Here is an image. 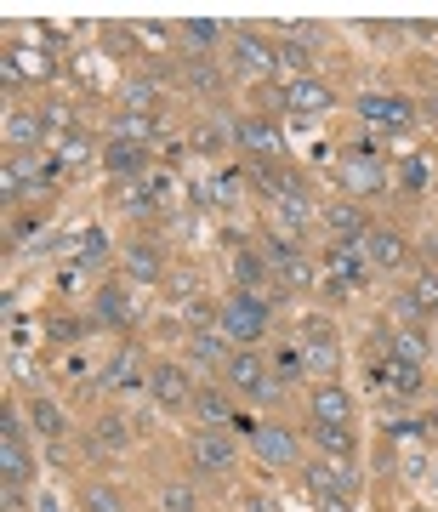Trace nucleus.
Masks as SVG:
<instances>
[{"instance_id": "41", "label": "nucleus", "mask_w": 438, "mask_h": 512, "mask_svg": "<svg viewBox=\"0 0 438 512\" xmlns=\"http://www.w3.org/2000/svg\"><path fill=\"white\" fill-rule=\"evenodd\" d=\"M0 188H6V200H18L23 188H29V177H23V171H18L12 160H6V171H0Z\"/></svg>"}, {"instance_id": "34", "label": "nucleus", "mask_w": 438, "mask_h": 512, "mask_svg": "<svg viewBox=\"0 0 438 512\" xmlns=\"http://www.w3.org/2000/svg\"><path fill=\"white\" fill-rule=\"evenodd\" d=\"M234 279H239V291L256 296V285H262V251H239L234 256Z\"/></svg>"}, {"instance_id": "44", "label": "nucleus", "mask_w": 438, "mask_h": 512, "mask_svg": "<svg viewBox=\"0 0 438 512\" xmlns=\"http://www.w3.org/2000/svg\"><path fill=\"white\" fill-rule=\"evenodd\" d=\"M319 512H353V507H347V495H330V501H319Z\"/></svg>"}, {"instance_id": "5", "label": "nucleus", "mask_w": 438, "mask_h": 512, "mask_svg": "<svg viewBox=\"0 0 438 512\" xmlns=\"http://www.w3.org/2000/svg\"><path fill=\"white\" fill-rule=\"evenodd\" d=\"M228 131H234V148H245L256 165H274L279 154H285V137H279L274 120H256L251 114V120H234Z\"/></svg>"}, {"instance_id": "39", "label": "nucleus", "mask_w": 438, "mask_h": 512, "mask_svg": "<svg viewBox=\"0 0 438 512\" xmlns=\"http://www.w3.org/2000/svg\"><path fill=\"white\" fill-rule=\"evenodd\" d=\"M416 302H421V308H427V313L438 308V268H427V274L416 279Z\"/></svg>"}, {"instance_id": "27", "label": "nucleus", "mask_w": 438, "mask_h": 512, "mask_svg": "<svg viewBox=\"0 0 438 512\" xmlns=\"http://www.w3.org/2000/svg\"><path fill=\"white\" fill-rule=\"evenodd\" d=\"M80 512H126V495L114 484H86L80 490Z\"/></svg>"}, {"instance_id": "19", "label": "nucleus", "mask_w": 438, "mask_h": 512, "mask_svg": "<svg viewBox=\"0 0 438 512\" xmlns=\"http://www.w3.org/2000/svg\"><path fill=\"white\" fill-rule=\"evenodd\" d=\"M46 126H40V114H23V109H6V148H18V154H35Z\"/></svg>"}, {"instance_id": "38", "label": "nucleus", "mask_w": 438, "mask_h": 512, "mask_svg": "<svg viewBox=\"0 0 438 512\" xmlns=\"http://www.w3.org/2000/svg\"><path fill=\"white\" fill-rule=\"evenodd\" d=\"M69 120H74L69 103H46V109H40V126L46 131H63V137H69Z\"/></svg>"}, {"instance_id": "32", "label": "nucleus", "mask_w": 438, "mask_h": 512, "mask_svg": "<svg viewBox=\"0 0 438 512\" xmlns=\"http://www.w3.org/2000/svg\"><path fill=\"white\" fill-rule=\"evenodd\" d=\"M29 421H35L46 439H63V410H57L52 399H35V404H29Z\"/></svg>"}, {"instance_id": "30", "label": "nucleus", "mask_w": 438, "mask_h": 512, "mask_svg": "<svg viewBox=\"0 0 438 512\" xmlns=\"http://www.w3.org/2000/svg\"><path fill=\"white\" fill-rule=\"evenodd\" d=\"M279 279H285V291H313V285H319V274H313V262H308L302 251H296L291 262L279 268Z\"/></svg>"}, {"instance_id": "3", "label": "nucleus", "mask_w": 438, "mask_h": 512, "mask_svg": "<svg viewBox=\"0 0 438 512\" xmlns=\"http://www.w3.org/2000/svg\"><path fill=\"white\" fill-rule=\"evenodd\" d=\"M251 456L262 461V467H296L302 461V439H296L285 421H262L251 439Z\"/></svg>"}, {"instance_id": "12", "label": "nucleus", "mask_w": 438, "mask_h": 512, "mask_svg": "<svg viewBox=\"0 0 438 512\" xmlns=\"http://www.w3.org/2000/svg\"><path fill=\"white\" fill-rule=\"evenodd\" d=\"M325 228L336 234V245H359V239L370 234V217H365V205L359 200H336L325 211Z\"/></svg>"}, {"instance_id": "37", "label": "nucleus", "mask_w": 438, "mask_h": 512, "mask_svg": "<svg viewBox=\"0 0 438 512\" xmlns=\"http://www.w3.org/2000/svg\"><path fill=\"white\" fill-rule=\"evenodd\" d=\"M103 444H109V450H120V444H126V421H120V416L97 421V450H103Z\"/></svg>"}, {"instance_id": "1", "label": "nucleus", "mask_w": 438, "mask_h": 512, "mask_svg": "<svg viewBox=\"0 0 438 512\" xmlns=\"http://www.w3.org/2000/svg\"><path fill=\"white\" fill-rule=\"evenodd\" d=\"M217 330L234 342V348H256V342L268 336V302L251 296V291H234L217 313Z\"/></svg>"}, {"instance_id": "22", "label": "nucleus", "mask_w": 438, "mask_h": 512, "mask_svg": "<svg viewBox=\"0 0 438 512\" xmlns=\"http://www.w3.org/2000/svg\"><path fill=\"white\" fill-rule=\"evenodd\" d=\"M194 410H200V427H234V404H228V393H217V387H200L194 393Z\"/></svg>"}, {"instance_id": "23", "label": "nucleus", "mask_w": 438, "mask_h": 512, "mask_svg": "<svg viewBox=\"0 0 438 512\" xmlns=\"http://www.w3.org/2000/svg\"><path fill=\"white\" fill-rule=\"evenodd\" d=\"M92 313L97 319H103V325H131V308H126V285H103V291H97V302H92Z\"/></svg>"}, {"instance_id": "9", "label": "nucleus", "mask_w": 438, "mask_h": 512, "mask_svg": "<svg viewBox=\"0 0 438 512\" xmlns=\"http://www.w3.org/2000/svg\"><path fill=\"white\" fill-rule=\"evenodd\" d=\"M120 268H126V285H160L165 256L154 251V239H131L126 251H120Z\"/></svg>"}, {"instance_id": "35", "label": "nucleus", "mask_w": 438, "mask_h": 512, "mask_svg": "<svg viewBox=\"0 0 438 512\" xmlns=\"http://www.w3.org/2000/svg\"><path fill=\"white\" fill-rule=\"evenodd\" d=\"M57 160H63V165H86V160H92V143H86L80 131H69V137L57 143Z\"/></svg>"}, {"instance_id": "25", "label": "nucleus", "mask_w": 438, "mask_h": 512, "mask_svg": "<svg viewBox=\"0 0 438 512\" xmlns=\"http://www.w3.org/2000/svg\"><path fill=\"white\" fill-rule=\"evenodd\" d=\"M387 353H399L410 365H427V359H433V342H427L421 330H399V336H387Z\"/></svg>"}, {"instance_id": "21", "label": "nucleus", "mask_w": 438, "mask_h": 512, "mask_svg": "<svg viewBox=\"0 0 438 512\" xmlns=\"http://www.w3.org/2000/svg\"><path fill=\"white\" fill-rule=\"evenodd\" d=\"M103 165L109 171H120V177H137L148 165V148L143 143H126V137H109V148H103Z\"/></svg>"}, {"instance_id": "42", "label": "nucleus", "mask_w": 438, "mask_h": 512, "mask_svg": "<svg viewBox=\"0 0 438 512\" xmlns=\"http://www.w3.org/2000/svg\"><path fill=\"white\" fill-rule=\"evenodd\" d=\"M404 188H410V194H421V188H427V165H421V160L404 165Z\"/></svg>"}, {"instance_id": "7", "label": "nucleus", "mask_w": 438, "mask_h": 512, "mask_svg": "<svg viewBox=\"0 0 438 512\" xmlns=\"http://www.w3.org/2000/svg\"><path fill=\"white\" fill-rule=\"evenodd\" d=\"M336 188H342L347 200H370V194H382L387 177L376 160H359V154H347V160H336Z\"/></svg>"}, {"instance_id": "45", "label": "nucleus", "mask_w": 438, "mask_h": 512, "mask_svg": "<svg viewBox=\"0 0 438 512\" xmlns=\"http://www.w3.org/2000/svg\"><path fill=\"white\" fill-rule=\"evenodd\" d=\"M245 512H268V495H245Z\"/></svg>"}, {"instance_id": "11", "label": "nucleus", "mask_w": 438, "mask_h": 512, "mask_svg": "<svg viewBox=\"0 0 438 512\" xmlns=\"http://www.w3.org/2000/svg\"><path fill=\"white\" fill-rule=\"evenodd\" d=\"M222 382L234 387V393H262V387H268V365H262L251 348H234L228 365H222Z\"/></svg>"}, {"instance_id": "26", "label": "nucleus", "mask_w": 438, "mask_h": 512, "mask_svg": "<svg viewBox=\"0 0 438 512\" xmlns=\"http://www.w3.org/2000/svg\"><path fill=\"white\" fill-rule=\"evenodd\" d=\"M154 131H160V114H120L114 120V137H126V143H154Z\"/></svg>"}, {"instance_id": "14", "label": "nucleus", "mask_w": 438, "mask_h": 512, "mask_svg": "<svg viewBox=\"0 0 438 512\" xmlns=\"http://www.w3.org/2000/svg\"><path fill=\"white\" fill-rule=\"evenodd\" d=\"M308 410H313V421H347L353 427V399H347L342 382H313Z\"/></svg>"}, {"instance_id": "13", "label": "nucleus", "mask_w": 438, "mask_h": 512, "mask_svg": "<svg viewBox=\"0 0 438 512\" xmlns=\"http://www.w3.org/2000/svg\"><path fill=\"white\" fill-rule=\"evenodd\" d=\"M359 114H365V126H382V131H410L416 126V109H410L404 97H365Z\"/></svg>"}, {"instance_id": "20", "label": "nucleus", "mask_w": 438, "mask_h": 512, "mask_svg": "<svg viewBox=\"0 0 438 512\" xmlns=\"http://www.w3.org/2000/svg\"><path fill=\"white\" fill-rule=\"evenodd\" d=\"M308 63H313V57H308V46H302V40H279V46H274V74H279V80H285V86H296V80H308Z\"/></svg>"}, {"instance_id": "17", "label": "nucleus", "mask_w": 438, "mask_h": 512, "mask_svg": "<svg viewBox=\"0 0 438 512\" xmlns=\"http://www.w3.org/2000/svg\"><path fill=\"white\" fill-rule=\"evenodd\" d=\"M228 353H234V342H228L222 330H194V336H188V359H194V370H222L228 365Z\"/></svg>"}, {"instance_id": "29", "label": "nucleus", "mask_w": 438, "mask_h": 512, "mask_svg": "<svg viewBox=\"0 0 438 512\" xmlns=\"http://www.w3.org/2000/svg\"><path fill=\"white\" fill-rule=\"evenodd\" d=\"M183 40L194 46V57H200V52H211V46L222 40V23L217 18H188L183 23Z\"/></svg>"}, {"instance_id": "16", "label": "nucleus", "mask_w": 438, "mask_h": 512, "mask_svg": "<svg viewBox=\"0 0 438 512\" xmlns=\"http://www.w3.org/2000/svg\"><path fill=\"white\" fill-rule=\"evenodd\" d=\"M285 109L291 114H325V109H336V92H330L325 80H296V86H285Z\"/></svg>"}, {"instance_id": "4", "label": "nucleus", "mask_w": 438, "mask_h": 512, "mask_svg": "<svg viewBox=\"0 0 438 512\" xmlns=\"http://www.w3.org/2000/svg\"><path fill=\"white\" fill-rule=\"evenodd\" d=\"M29 473H35V467H29V450H23L18 410H12V404H0V478L23 490V478H29Z\"/></svg>"}, {"instance_id": "24", "label": "nucleus", "mask_w": 438, "mask_h": 512, "mask_svg": "<svg viewBox=\"0 0 438 512\" xmlns=\"http://www.w3.org/2000/svg\"><path fill=\"white\" fill-rule=\"evenodd\" d=\"M120 114H160V92L148 80H126L120 86Z\"/></svg>"}, {"instance_id": "15", "label": "nucleus", "mask_w": 438, "mask_h": 512, "mask_svg": "<svg viewBox=\"0 0 438 512\" xmlns=\"http://www.w3.org/2000/svg\"><path fill=\"white\" fill-rule=\"evenodd\" d=\"M421 376H427V365H410V359H399V353H382V365H376V382L393 387V393H404V399L421 393Z\"/></svg>"}, {"instance_id": "46", "label": "nucleus", "mask_w": 438, "mask_h": 512, "mask_svg": "<svg viewBox=\"0 0 438 512\" xmlns=\"http://www.w3.org/2000/svg\"><path fill=\"white\" fill-rule=\"evenodd\" d=\"M433 114H438V97H433Z\"/></svg>"}, {"instance_id": "43", "label": "nucleus", "mask_w": 438, "mask_h": 512, "mask_svg": "<svg viewBox=\"0 0 438 512\" xmlns=\"http://www.w3.org/2000/svg\"><path fill=\"white\" fill-rule=\"evenodd\" d=\"M52 336H57V342H74V336H80V325H74V319H57Z\"/></svg>"}, {"instance_id": "28", "label": "nucleus", "mask_w": 438, "mask_h": 512, "mask_svg": "<svg viewBox=\"0 0 438 512\" xmlns=\"http://www.w3.org/2000/svg\"><path fill=\"white\" fill-rule=\"evenodd\" d=\"M183 80L194 86V92H222V74H217V63H211V57H188Z\"/></svg>"}, {"instance_id": "33", "label": "nucleus", "mask_w": 438, "mask_h": 512, "mask_svg": "<svg viewBox=\"0 0 438 512\" xmlns=\"http://www.w3.org/2000/svg\"><path fill=\"white\" fill-rule=\"evenodd\" d=\"M12 57H18V74H23V80H52V63H46V52H35V46H12Z\"/></svg>"}, {"instance_id": "8", "label": "nucleus", "mask_w": 438, "mask_h": 512, "mask_svg": "<svg viewBox=\"0 0 438 512\" xmlns=\"http://www.w3.org/2000/svg\"><path fill=\"white\" fill-rule=\"evenodd\" d=\"M228 52H234V69L251 74V80H268V74H274V46L256 35V29H239Z\"/></svg>"}, {"instance_id": "2", "label": "nucleus", "mask_w": 438, "mask_h": 512, "mask_svg": "<svg viewBox=\"0 0 438 512\" xmlns=\"http://www.w3.org/2000/svg\"><path fill=\"white\" fill-rule=\"evenodd\" d=\"M188 461H194V467H200L205 478L234 473V467H239V444H234V433H222V427H200V433L188 439Z\"/></svg>"}, {"instance_id": "18", "label": "nucleus", "mask_w": 438, "mask_h": 512, "mask_svg": "<svg viewBox=\"0 0 438 512\" xmlns=\"http://www.w3.org/2000/svg\"><path fill=\"white\" fill-rule=\"evenodd\" d=\"M308 439L325 450V461H353V427L347 421H308Z\"/></svg>"}, {"instance_id": "36", "label": "nucleus", "mask_w": 438, "mask_h": 512, "mask_svg": "<svg viewBox=\"0 0 438 512\" xmlns=\"http://www.w3.org/2000/svg\"><path fill=\"white\" fill-rule=\"evenodd\" d=\"M279 217H285V222H296V228H302V222L313 217L308 194H302V188H291V194H285V200H279Z\"/></svg>"}, {"instance_id": "40", "label": "nucleus", "mask_w": 438, "mask_h": 512, "mask_svg": "<svg viewBox=\"0 0 438 512\" xmlns=\"http://www.w3.org/2000/svg\"><path fill=\"white\" fill-rule=\"evenodd\" d=\"M222 143H234V131H217V126H205L200 137H194V148H200V154H222Z\"/></svg>"}, {"instance_id": "31", "label": "nucleus", "mask_w": 438, "mask_h": 512, "mask_svg": "<svg viewBox=\"0 0 438 512\" xmlns=\"http://www.w3.org/2000/svg\"><path fill=\"white\" fill-rule=\"evenodd\" d=\"M160 512H200V490H194V484H165Z\"/></svg>"}, {"instance_id": "6", "label": "nucleus", "mask_w": 438, "mask_h": 512, "mask_svg": "<svg viewBox=\"0 0 438 512\" xmlns=\"http://www.w3.org/2000/svg\"><path fill=\"white\" fill-rule=\"evenodd\" d=\"M148 399L160 410H188L194 404V382H188L183 365H154L148 370Z\"/></svg>"}, {"instance_id": "10", "label": "nucleus", "mask_w": 438, "mask_h": 512, "mask_svg": "<svg viewBox=\"0 0 438 512\" xmlns=\"http://www.w3.org/2000/svg\"><path fill=\"white\" fill-rule=\"evenodd\" d=\"M359 251H365V262L376 268V274H393L404 262V234L399 228H370L365 239H359Z\"/></svg>"}]
</instances>
